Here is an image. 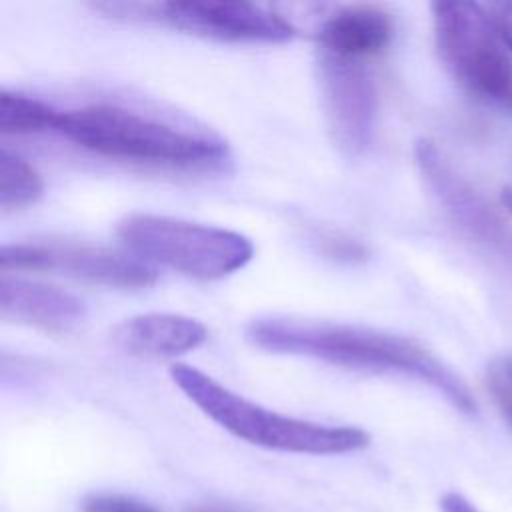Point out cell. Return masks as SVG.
Here are the masks:
<instances>
[{
  "label": "cell",
  "instance_id": "1",
  "mask_svg": "<svg viewBox=\"0 0 512 512\" xmlns=\"http://www.w3.org/2000/svg\"><path fill=\"white\" fill-rule=\"evenodd\" d=\"M246 340L274 354L306 356L350 370L406 376L434 388L456 410L476 414V400L466 382L428 348L406 336L356 324L268 316L248 324Z\"/></svg>",
  "mask_w": 512,
  "mask_h": 512
},
{
  "label": "cell",
  "instance_id": "2",
  "mask_svg": "<svg viewBox=\"0 0 512 512\" xmlns=\"http://www.w3.org/2000/svg\"><path fill=\"white\" fill-rule=\"evenodd\" d=\"M54 132L98 156L146 166L210 170L230 156L216 134L108 102L58 110Z\"/></svg>",
  "mask_w": 512,
  "mask_h": 512
},
{
  "label": "cell",
  "instance_id": "3",
  "mask_svg": "<svg viewBox=\"0 0 512 512\" xmlns=\"http://www.w3.org/2000/svg\"><path fill=\"white\" fill-rule=\"evenodd\" d=\"M170 378L210 420L254 446L278 452L330 456L356 452L370 444V434L362 428L330 426L268 410L188 364H174Z\"/></svg>",
  "mask_w": 512,
  "mask_h": 512
},
{
  "label": "cell",
  "instance_id": "4",
  "mask_svg": "<svg viewBox=\"0 0 512 512\" xmlns=\"http://www.w3.org/2000/svg\"><path fill=\"white\" fill-rule=\"evenodd\" d=\"M118 236L140 260L206 282L242 270L254 256L252 240L240 232L162 214H130Z\"/></svg>",
  "mask_w": 512,
  "mask_h": 512
},
{
  "label": "cell",
  "instance_id": "5",
  "mask_svg": "<svg viewBox=\"0 0 512 512\" xmlns=\"http://www.w3.org/2000/svg\"><path fill=\"white\" fill-rule=\"evenodd\" d=\"M434 40L452 78L478 98L512 112V58L490 8L476 2H434Z\"/></svg>",
  "mask_w": 512,
  "mask_h": 512
},
{
  "label": "cell",
  "instance_id": "6",
  "mask_svg": "<svg viewBox=\"0 0 512 512\" xmlns=\"http://www.w3.org/2000/svg\"><path fill=\"white\" fill-rule=\"evenodd\" d=\"M100 10L118 16L152 20L186 34L218 42L284 44L296 28L282 14L248 2H160V4H100Z\"/></svg>",
  "mask_w": 512,
  "mask_h": 512
},
{
  "label": "cell",
  "instance_id": "7",
  "mask_svg": "<svg viewBox=\"0 0 512 512\" xmlns=\"http://www.w3.org/2000/svg\"><path fill=\"white\" fill-rule=\"evenodd\" d=\"M320 102L332 142L348 156H360L376 140L380 98L368 62L326 52L316 62Z\"/></svg>",
  "mask_w": 512,
  "mask_h": 512
},
{
  "label": "cell",
  "instance_id": "8",
  "mask_svg": "<svg viewBox=\"0 0 512 512\" xmlns=\"http://www.w3.org/2000/svg\"><path fill=\"white\" fill-rule=\"evenodd\" d=\"M0 264L2 272L48 270L110 288H146L156 280V270L138 256L68 242L6 244Z\"/></svg>",
  "mask_w": 512,
  "mask_h": 512
},
{
  "label": "cell",
  "instance_id": "9",
  "mask_svg": "<svg viewBox=\"0 0 512 512\" xmlns=\"http://www.w3.org/2000/svg\"><path fill=\"white\" fill-rule=\"evenodd\" d=\"M414 158L426 188L460 228L490 244H512L504 222L470 186V182L454 170V166L446 160L434 142L420 140L414 148Z\"/></svg>",
  "mask_w": 512,
  "mask_h": 512
},
{
  "label": "cell",
  "instance_id": "10",
  "mask_svg": "<svg viewBox=\"0 0 512 512\" xmlns=\"http://www.w3.org/2000/svg\"><path fill=\"white\" fill-rule=\"evenodd\" d=\"M0 312L4 320L48 334H66L86 318V304L56 286L2 274Z\"/></svg>",
  "mask_w": 512,
  "mask_h": 512
},
{
  "label": "cell",
  "instance_id": "11",
  "mask_svg": "<svg viewBox=\"0 0 512 512\" xmlns=\"http://www.w3.org/2000/svg\"><path fill=\"white\" fill-rule=\"evenodd\" d=\"M208 338L206 326L184 314L146 312L120 322L112 340L132 356L172 358L200 348Z\"/></svg>",
  "mask_w": 512,
  "mask_h": 512
},
{
  "label": "cell",
  "instance_id": "12",
  "mask_svg": "<svg viewBox=\"0 0 512 512\" xmlns=\"http://www.w3.org/2000/svg\"><path fill=\"white\" fill-rule=\"evenodd\" d=\"M392 20L376 6H346L328 16L318 32L320 52L370 62L380 56L392 40Z\"/></svg>",
  "mask_w": 512,
  "mask_h": 512
},
{
  "label": "cell",
  "instance_id": "13",
  "mask_svg": "<svg viewBox=\"0 0 512 512\" xmlns=\"http://www.w3.org/2000/svg\"><path fill=\"white\" fill-rule=\"evenodd\" d=\"M58 110L22 92H0V132L22 136L54 132Z\"/></svg>",
  "mask_w": 512,
  "mask_h": 512
},
{
  "label": "cell",
  "instance_id": "14",
  "mask_svg": "<svg viewBox=\"0 0 512 512\" xmlns=\"http://www.w3.org/2000/svg\"><path fill=\"white\" fill-rule=\"evenodd\" d=\"M44 192L38 170L22 156L2 148L0 152V208L2 212L22 210L34 204Z\"/></svg>",
  "mask_w": 512,
  "mask_h": 512
},
{
  "label": "cell",
  "instance_id": "15",
  "mask_svg": "<svg viewBox=\"0 0 512 512\" xmlns=\"http://www.w3.org/2000/svg\"><path fill=\"white\" fill-rule=\"evenodd\" d=\"M486 384L494 404L512 424V356H498L488 364Z\"/></svg>",
  "mask_w": 512,
  "mask_h": 512
},
{
  "label": "cell",
  "instance_id": "16",
  "mask_svg": "<svg viewBox=\"0 0 512 512\" xmlns=\"http://www.w3.org/2000/svg\"><path fill=\"white\" fill-rule=\"evenodd\" d=\"M82 512H160L156 506L126 494H90L80 504Z\"/></svg>",
  "mask_w": 512,
  "mask_h": 512
},
{
  "label": "cell",
  "instance_id": "17",
  "mask_svg": "<svg viewBox=\"0 0 512 512\" xmlns=\"http://www.w3.org/2000/svg\"><path fill=\"white\" fill-rule=\"evenodd\" d=\"M322 244H324L326 254L332 256V258H338V260L356 262V260H366V256H368L366 248L360 242L344 238V236H338V234L322 238Z\"/></svg>",
  "mask_w": 512,
  "mask_h": 512
},
{
  "label": "cell",
  "instance_id": "18",
  "mask_svg": "<svg viewBox=\"0 0 512 512\" xmlns=\"http://www.w3.org/2000/svg\"><path fill=\"white\" fill-rule=\"evenodd\" d=\"M490 12L494 16V22L504 46L512 50V2L494 4L490 6Z\"/></svg>",
  "mask_w": 512,
  "mask_h": 512
},
{
  "label": "cell",
  "instance_id": "19",
  "mask_svg": "<svg viewBox=\"0 0 512 512\" xmlns=\"http://www.w3.org/2000/svg\"><path fill=\"white\" fill-rule=\"evenodd\" d=\"M440 510L442 512H480L466 496L458 492H446L440 498Z\"/></svg>",
  "mask_w": 512,
  "mask_h": 512
},
{
  "label": "cell",
  "instance_id": "20",
  "mask_svg": "<svg viewBox=\"0 0 512 512\" xmlns=\"http://www.w3.org/2000/svg\"><path fill=\"white\" fill-rule=\"evenodd\" d=\"M188 512H242V510H234V508L218 506V504H196V506H190Z\"/></svg>",
  "mask_w": 512,
  "mask_h": 512
},
{
  "label": "cell",
  "instance_id": "21",
  "mask_svg": "<svg viewBox=\"0 0 512 512\" xmlns=\"http://www.w3.org/2000/svg\"><path fill=\"white\" fill-rule=\"evenodd\" d=\"M500 200H502L504 208H506V210L512 214V186H506V188H502Z\"/></svg>",
  "mask_w": 512,
  "mask_h": 512
}]
</instances>
